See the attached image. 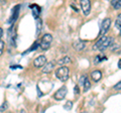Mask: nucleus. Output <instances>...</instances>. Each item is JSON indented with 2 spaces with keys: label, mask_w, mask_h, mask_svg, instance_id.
I'll return each instance as SVG.
<instances>
[{
  "label": "nucleus",
  "mask_w": 121,
  "mask_h": 113,
  "mask_svg": "<svg viewBox=\"0 0 121 113\" xmlns=\"http://www.w3.org/2000/svg\"><path fill=\"white\" fill-rule=\"evenodd\" d=\"M111 5L114 7L115 9L121 8V0H112V1H111Z\"/></svg>",
  "instance_id": "nucleus-16"
},
{
  "label": "nucleus",
  "mask_w": 121,
  "mask_h": 113,
  "mask_svg": "<svg viewBox=\"0 0 121 113\" xmlns=\"http://www.w3.org/2000/svg\"><path fill=\"white\" fill-rule=\"evenodd\" d=\"M91 78H92V80H93L94 82L100 81L101 78H102V72H101L100 70H95V71H93V72L91 73Z\"/></svg>",
  "instance_id": "nucleus-8"
},
{
  "label": "nucleus",
  "mask_w": 121,
  "mask_h": 113,
  "mask_svg": "<svg viewBox=\"0 0 121 113\" xmlns=\"http://www.w3.org/2000/svg\"><path fill=\"white\" fill-rule=\"evenodd\" d=\"M111 25V19L110 18H105L103 19V21L101 22V29H100V35L103 36L105 35V33L109 30Z\"/></svg>",
  "instance_id": "nucleus-5"
},
{
  "label": "nucleus",
  "mask_w": 121,
  "mask_h": 113,
  "mask_svg": "<svg viewBox=\"0 0 121 113\" xmlns=\"http://www.w3.org/2000/svg\"><path fill=\"white\" fill-rule=\"evenodd\" d=\"M75 93L79 94V86H75Z\"/></svg>",
  "instance_id": "nucleus-23"
},
{
  "label": "nucleus",
  "mask_w": 121,
  "mask_h": 113,
  "mask_svg": "<svg viewBox=\"0 0 121 113\" xmlns=\"http://www.w3.org/2000/svg\"><path fill=\"white\" fill-rule=\"evenodd\" d=\"M118 68L121 69V60H119V62H118Z\"/></svg>",
  "instance_id": "nucleus-25"
},
{
  "label": "nucleus",
  "mask_w": 121,
  "mask_h": 113,
  "mask_svg": "<svg viewBox=\"0 0 121 113\" xmlns=\"http://www.w3.org/2000/svg\"><path fill=\"white\" fill-rule=\"evenodd\" d=\"M83 86H84V91L85 92H87L91 88V83H90V81L88 80V78H87V77L85 78L84 83H83Z\"/></svg>",
  "instance_id": "nucleus-15"
},
{
  "label": "nucleus",
  "mask_w": 121,
  "mask_h": 113,
  "mask_svg": "<svg viewBox=\"0 0 121 113\" xmlns=\"http://www.w3.org/2000/svg\"><path fill=\"white\" fill-rule=\"evenodd\" d=\"M72 61H71V59L69 58V56H64V58H62L60 60V61L58 62V65L60 66H64V65H66V64H70Z\"/></svg>",
  "instance_id": "nucleus-14"
},
{
  "label": "nucleus",
  "mask_w": 121,
  "mask_h": 113,
  "mask_svg": "<svg viewBox=\"0 0 121 113\" xmlns=\"http://www.w3.org/2000/svg\"><path fill=\"white\" fill-rule=\"evenodd\" d=\"M115 26H116L117 28H119V29L121 28V13L116 18V20H115Z\"/></svg>",
  "instance_id": "nucleus-17"
},
{
  "label": "nucleus",
  "mask_w": 121,
  "mask_h": 113,
  "mask_svg": "<svg viewBox=\"0 0 121 113\" xmlns=\"http://www.w3.org/2000/svg\"><path fill=\"white\" fill-rule=\"evenodd\" d=\"M52 35H50V33H47V35H44L43 37H41V40H40L39 46L44 51L45 50H48L50 47H51V44H52Z\"/></svg>",
  "instance_id": "nucleus-3"
},
{
  "label": "nucleus",
  "mask_w": 121,
  "mask_h": 113,
  "mask_svg": "<svg viewBox=\"0 0 121 113\" xmlns=\"http://www.w3.org/2000/svg\"><path fill=\"white\" fill-rule=\"evenodd\" d=\"M120 35H121V28H120Z\"/></svg>",
  "instance_id": "nucleus-26"
},
{
  "label": "nucleus",
  "mask_w": 121,
  "mask_h": 113,
  "mask_svg": "<svg viewBox=\"0 0 121 113\" xmlns=\"http://www.w3.org/2000/svg\"><path fill=\"white\" fill-rule=\"evenodd\" d=\"M45 63H47V58L44 56H39L33 61V66L35 68H41L45 65Z\"/></svg>",
  "instance_id": "nucleus-7"
},
{
  "label": "nucleus",
  "mask_w": 121,
  "mask_h": 113,
  "mask_svg": "<svg viewBox=\"0 0 121 113\" xmlns=\"http://www.w3.org/2000/svg\"><path fill=\"white\" fill-rule=\"evenodd\" d=\"M82 10L85 15H89L91 11V1L90 0H80Z\"/></svg>",
  "instance_id": "nucleus-6"
},
{
  "label": "nucleus",
  "mask_w": 121,
  "mask_h": 113,
  "mask_svg": "<svg viewBox=\"0 0 121 113\" xmlns=\"http://www.w3.org/2000/svg\"><path fill=\"white\" fill-rule=\"evenodd\" d=\"M114 89L117 90V91H120V90H121V81L118 82V83H117V84L114 86Z\"/></svg>",
  "instance_id": "nucleus-22"
},
{
  "label": "nucleus",
  "mask_w": 121,
  "mask_h": 113,
  "mask_svg": "<svg viewBox=\"0 0 121 113\" xmlns=\"http://www.w3.org/2000/svg\"><path fill=\"white\" fill-rule=\"evenodd\" d=\"M72 107H73V102H72V101H68L66 103V105L64 106V108H65L66 110H71Z\"/></svg>",
  "instance_id": "nucleus-18"
},
{
  "label": "nucleus",
  "mask_w": 121,
  "mask_h": 113,
  "mask_svg": "<svg viewBox=\"0 0 121 113\" xmlns=\"http://www.w3.org/2000/svg\"><path fill=\"white\" fill-rule=\"evenodd\" d=\"M19 8H20V5H16L12 9V15H11V18H10V22H14L17 19L18 14H19Z\"/></svg>",
  "instance_id": "nucleus-10"
},
{
  "label": "nucleus",
  "mask_w": 121,
  "mask_h": 113,
  "mask_svg": "<svg viewBox=\"0 0 121 113\" xmlns=\"http://www.w3.org/2000/svg\"><path fill=\"white\" fill-rule=\"evenodd\" d=\"M3 50H4V41L0 39V56L2 55V52H3Z\"/></svg>",
  "instance_id": "nucleus-20"
},
{
  "label": "nucleus",
  "mask_w": 121,
  "mask_h": 113,
  "mask_svg": "<svg viewBox=\"0 0 121 113\" xmlns=\"http://www.w3.org/2000/svg\"><path fill=\"white\" fill-rule=\"evenodd\" d=\"M112 43H113V37L103 35V36H101V39L95 43V46L93 47V50L94 51L99 50L101 52H103V51L106 50V48H108L109 47H111Z\"/></svg>",
  "instance_id": "nucleus-1"
},
{
  "label": "nucleus",
  "mask_w": 121,
  "mask_h": 113,
  "mask_svg": "<svg viewBox=\"0 0 121 113\" xmlns=\"http://www.w3.org/2000/svg\"><path fill=\"white\" fill-rule=\"evenodd\" d=\"M56 78L60 80L62 82H66L70 77V70L68 67L62 66L60 68H59L58 70L56 71Z\"/></svg>",
  "instance_id": "nucleus-2"
},
{
  "label": "nucleus",
  "mask_w": 121,
  "mask_h": 113,
  "mask_svg": "<svg viewBox=\"0 0 121 113\" xmlns=\"http://www.w3.org/2000/svg\"><path fill=\"white\" fill-rule=\"evenodd\" d=\"M2 35H3V30H2V28L0 27V37L2 36Z\"/></svg>",
  "instance_id": "nucleus-24"
},
{
  "label": "nucleus",
  "mask_w": 121,
  "mask_h": 113,
  "mask_svg": "<svg viewBox=\"0 0 121 113\" xmlns=\"http://www.w3.org/2000/svg\"><path fill=\"white\" fill-rule=\"evenodd\" d=\"M41 27H43V21H41L40 18L37 17V19H36V32H35V35L36 36L40 33V30H41Z\"/></svg>",
  "instance_id": "nucleus-13"
},
{
  "label": "nucleus",
  "mask_w": 121,
  "mask_h": 113,
  "mask_svg": "<svg viewBox=\"0 0 121 113\" xmlns=\"http://www.w3.org/2000/svg\"><path fill=\"white\" fill-rule=\"evenodd\" d=\"M73 48H75L77 52H81L85 48V43L82 40H77L75 41V43H73Z\"/></svg>",
  "instance_id": "nucleus-9"
},
{
  "label": "nucleus",
  "mask_w": 121,
  "mask_h": 113,
  "mask_svg": "<svg viewBox=\"0 0 121 113\" xmlns=\"http://www.w3.org/2000/svg\"><path fill=\"white\" fill-rule=\"evenodd\" d=\"M6 109H7V102H4L0 106V112H3V110H6Z\"/></svg>",
  "instance_id": "nucleus-21"
},
{
  "label": "nucleus",
  "mask_w": 121,
  "mask_h": 113,
  "mask_svg": "<svg viewBox=\"0 0 121 113\" xmlns=\"http://www.w3.org/2000/svg\"><path fill=\"white\" fill-rule=\"evenodd\" d=\"M67 92H68L67 87L66 86H63V87H60L58 91L54 94V98L58 101H62L65 99V97L67 96Z\"/></svg>",
  "instance_id": "nucleus-4"
},
{
  "label": "nucleus",
  "mask_w": 121,
  "mask_h": 113,
  "mask_svg": "<svg viewBox=\"0 0 121 113\" xmlns=\"http://www.w3.org/2000/svg\"><path fill=\"white\" fill-rule=\"evenodd\" d=\"M30 8H31V10H32V15L35 16V18L39 17V12H40V8H39V5L33 4V5L30 6Z\"/></svg>",
  "instance_id": "nucleus-12"
},
{
  "label": "nucleus",
  "mask_w": 121,
  "mask_h": 113,
  "mask_svg": "<svg viewBox=\"0 0 121 113\" xmlns=\"http://www.w3.org/2000/svg\"><path fill=\"white\" fill-rule=\"evenodd\" d=\"M54 67H55V64L54 63H45V65L43 66V73H45V74H48V73H51L52 69H54Z\"/></svg>",
  "instance_id": "nucleus-11"
},
{
  "label": "nucleus",
  "mask_w": 121,
  "mask_h": 113,
  "mask_svg": "<svg viewBox=\"0 0 121 113\" xmlns=\"http://www.w3.org/2000/svg\"><path fill=\"white\" fill-rule=\"evenodd\" d=\"M106 58H104V56H97L95 58V64H99V62H102L103 60H105Z\"/></svg>",
  "instance_id": "nucleus-19"
}]
</instances>
